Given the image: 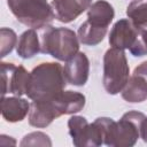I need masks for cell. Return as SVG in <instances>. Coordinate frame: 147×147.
Masks as SVG:
<instances>
[{
  "label": "cell",
  "mask_w": 147,
  "mask_h": 147,
  "mask_svg": "<svg viewBox=\"0 0 147 147\" xmlns=\"http://www.w3.org/2000/svg\"><path fill=\"white\" fill-rule=\"evenodd\" d=\"M7 5L16 20L31 29H40L55 18L47 0H7Z\"/></svg>",
  "instance_id": "5"
},
{
  "label": "cell",
  "mask_w": 147,
  "mask_h": 147,
  "mask_svg": "<svg viewBox=\"0 0 147 147\" xmlns=\"http://www.w3.org/2000/svg\"><path fill=\"white\" fill-rule=\"evenodd\" d=\"M38 30L41 53L49 54L59 61H68L79 52L78 36L71 29L47 24Z\"/></svg>",
  "instance_id": "2"
},
{
  "label": "cell",
  "mask_w": 147,
  "mask_h": 147,
  "mask_svg": "<svg viewBox=\"0 0 147 147\" xmlns=\"http://www.w3.org/2000/svg\"><path fill=\"white\" fill-rule=\"evenodd\" d=\"M40 52L39 34L34 29L24 31L17 41L16 53L22 59H31Z\"/></svg>",
  "instance_id": "16"
},
{
  "label": "cell",
  "mask_w": 147,
  "mask_h": 147,
  "mask_svg": "<svg viewBox=\"0 0 147 147\" xmlns=\"http://www.w3.org/2000/svg\"><path fill=\"white\" fill-rule=\"evenodd\" d=\"M17 45V36L14 30L8 29V28H1L0 30V46H1V52L0 56L5 57L7 54H9L14 46Z\"/></svg>",
  "instance_id": "19"
},
{
  "label": "cell",
  "mask_w": 147,
  "mask_h": 147,
  "mask_svg": "<svg viewBox=\"0 0 147 147\" xmlns=\"http://www.w3.org/2000/svg\"><path fill=\"white\" fill-rule=\"evenodd\" d=\"M130 68L124 49L109 48L103 55L102 83L108 94L115 95L122 92L129 80Z\"/></svg>",
  "instance_id": "4"
},
{
  "label": "cell",
  "mask_w": 147,
  "mask_h": 147,
  "mask_svg": "<svg viewBox=\"0 0 147 147\" xmlns=\"http://www.w3.org/2000/svg\"><path fill=\"white\" fill-rule=\"evenodd\" d=\"M133 75H138L147 82V61H145V62L140 63L138 67H136L134 71H133Z\"/></svg>",
  "instance_id": "21"
},
{
  "label": "cell",
  "mask_w": 147,
  "mask_h": 147,
  "mask_svg": "<svg viewBox=\"0 0 147 147\" xmlns=\"http://www.w3.org/2000/svg\"><path fill=\"white\" fill-rule=\"evenodd\" d=\"M109 44L114 48L129 49L137 57L147 55V30L134 25L130 18L118 20L110 30Z\"/></svg>",
  "instance_id": "3"
},
{
  "label": "cell",
  "mask_w": 147,
  "mask_h": 147,
  "mask_svg": "<svg viewBox=\"0 0 147 147\" xmlns=\"http://www.w3.org/2000/svg\"><path fill=\"white\" fill-rule=\"evenodd\" d=\"M69 134L76 147H98L102 145L100 134L93 123L83 116H72L68 119Z\"/></svg>",
  "instance_id": "7"
},
{
  "label": "cell",
  "mask_w": 147,
  "mask_h": 147,
  "mask_svg": "<svg viewBox=\"0 0 147 147\" xmlns=\"http://www.w3.org/2000/svg\"><path fill=\"white\" fill-rule=\"evenodd\" d=\"M60 117L52 100H33L30 103L29 124L34 127H46L55 118Z\"/></svg>",
  "instance_id": "11"
},
{
  "label": "cell",
  "mask_w": 147,
  "mask_h": 147,
  "mask_svg": "<svg viewBox=\"0 0 147 147\" xmlns=\"http://www.w3.org/2000/svg\"><path fill=\"white\" fill-rule=\"evenodd\" d=\"M67 79L57 62H44L32 69L25 95L33 100H51L64 91Z\"/></svg>",
  "instance_id": "1"
},
{
  "label": "cell",
  "mask_w": 147,
  "mask_h": 147,
  "mask_svg": "<svg viewBox=\"0 0 147 147\" xmlns=\"http://www.w3.org/2000/svg\"><path fill=\"white\" fill-rule=\"evenodd\" d=\"M30 111V103L21 96H2L1 99V115L5 121L9 123L21 122Z\"/></svg>",
  "instance_id": "12"
},
{
  "label": "cell",
  "mask_w": 147,
  "mask_h": 147,
  "mask_svg": "<svg viewBox=\"0 0 147 147\" xmlns=\"http://www.w3.org/2000/svg\"><path fill=\"white\" fill-rule=\"evenodd\" d=\"M107 28H99L95 26L93 24H91L87 20L80 24V26L78 28L77 31V36L79 41L83 45H87V46H96L98 44H100L106 33H107Z\"/></svg>",
  "instance_id": "17"
},
{
  "label": "cell",
  "mask_w": 147,
  "mask_h": 147,
  "mask_svg": "<svg viewBox=\"0 0 147 147\" xmlns=\"http://www.w3.org/2000/svg\"><path fill=\"white\" fill-rule=\"evenodd\" d=\"M121 93L122 98L130 103L142 102L147 100V82L138 75H132Z\"/></svg>",
  "instance_id": "15"
},
{
  "label": "cell",
  "mask_w": 147,
  "mask_h": 147,
  "mask_svg": "<svg viewBox=\"0 0 147 147\" xmlns=\"http://www.w3.org/2000/svg\"><path fill=\"white\" fill-rule=\"evenodd\" d=\"M126 15L139 28H147V0H133L126 7Z\"/></svg>",
  "instance_id": "18"
},
{
  "label": "cell",
  "mask_w": 147,
  "mask_h": 147,
  "mask_svg": "<svg viewBox=\"0 0 147 147\" xmlns=\"http://www.w3.org/2000/svg\"><path fill=\"white\" fill-rule=\"evenodd\" d=\"M51 100L60 116L71 115L80 111L86 102L85 95L76 91H63Z\"/></svg>",
  "instance_id": "13"
},
{
  "label": "cell",
  "mask_w": 147,
  "mask_h": 147,
  "mask_svg": "<svg viewBox=\"0 0 147 147\" xmlns=\"http://www.w3.org/2000/svg\"><path fill=\"white\" fill-rule=\"evenodd\" d=\"M115 16L114 7L106 0H98L93 2L87 9V21L99 28H107Z\"/></svg>",
  "instance_id": "14"
},
{
  "label": "cell",
  "mask_w": 147,
  "mask_h": 147,
  "mask_svg": "<svg viewBox=\"0 0 147 147\" xmlns=\"http://www.w3.org/2000/svg\"><path fill=\"white\" fill-rule=\"evenodd\" d=\"M21 146H52L49 137L44 132H31L23 137Z\"/></svg>",
  "instance_id": "20"
},
{
  "label": "cell",
  "mask_w": 147,
  "mask_h": 147,
  "mask_svg": "<svg viewBox=\"0 0 147 147\" xmlns=\"http://www.w3.org/2000/svg\"><path fill=\"white\" fill-rule=\"evenodd\" d=\"M140 137L147 144V117H145V119L141 123V126H140Z\"/></svg>",
  "instance_id": "22"
},
{
  "label": "cell",
  "mask_w": 147,
  "mask_h": 147,
  "mask_svg": "<svg viewBox=\"0 0 147 147\" xmlns=\"http://www.w3.org/2000/svg\"><path fill=\"white\" fill-rule=\"evenodd\" d=\"M63 72L67 83L75 86L85 85L90 74V61L86 54L83 52H78L71 59L65 61Z\"/></svg>",
  "instance_id": "9"
},
{
  "label": "cell",
  "mask_w": 147,
  "mask_h": 147,
  "mask_svg": "<svg viewBox=\"0 0 147 147\" xmlns=\"http://www.w3.org/2000/svg\"><path fill=\"white\" fill-rule=\"evenodd\" d=\"M1 82L2 96L7 93L21 96L26 93L30 72L23 65H15L14 63L1 62Z\"/></svg>",
  "instance_id": "8"
},
{
  "label": "cell",
  "mask_w": 147,
  "mask_h": 147,
  "mask_svg": "<svg viewBox=\"0 0 147 147\" xmlns=\"http://www.w3.org/2000/svg\"><path fill=\"white\" fill-rule=\"evenodd\" d=\"M92 0H52L51 6L55 20L61 23H70L90 8Z\"/></svg>",
  "instance_id": "10"
},
{
  "label": "cell",
  "mask_w": 147,
  "mask_h": 147,
  "mask_svg": "<svg viewBox=\"0 0 147 147\" xmlns=\"http://www.w3.org/2000/svg\"><path fill=\"white\" fill-rule=\"evenodd\" d=\"M140 111L131 110L125 113L118 122L110 123L105 145L110 147H132L140 137V126L145 119Z\"/></svg>",
  "instance_id": "6"
}]
</instances>
